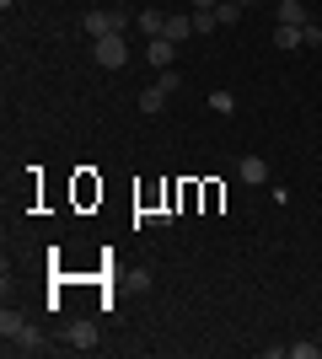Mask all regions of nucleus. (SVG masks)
<instances>
[{
  "label": "nucleus",
  "instance_id": "1a4fd4ad",
  "mask_svg": "<svg viewBox=\"0 0 322 359\" xmlns=\"http://www.w3.org/2000/svg\"><path fill=\"white\" fill-rule=\"evenodd\" d=\"M269 43H274V48H307V43H301V27H285V22L274 27V38H269Z\"/></svg>",
  "mask_w": 322,
  "mask_h": 359
},
{
  "label": "nucleus",
  "instance_id": "6e6552de",
  "mask_svg": "<svg viewBox=\"0 0 322 359\" xmlns=\"http://www.w3.org/2000/svg\"><path fill=\"white\" fill-rule=\"evenodd\" d=\"M161 38H172V43H183V38H194V16H167V32H161Z\"/></svg>",
  "mask_w": 322,
  "mask_h": 359
},
{
  "label": "nucleus",
  "instance_id": "9d476101",
  "mask_svg": "<svg viewBox=\"0 0 322 359\" xmlns=\"http://www.w3.org/2000/svg\"><path fill=\"white\" fill-rule=\"evenodd\" d=\"M161 107H167V91H161V86H145V91H140V113H161Z\"/></svg>",
  "mask_w": 322,
  "mask_h": 359
},
{
  "label": "nucleus",
  "instance_id": "f3484780",
  "mask_svg": "<svg viewBox=\"0 0 322 359\" xmlns=\"http://www.w3.org/2000/svg\"><path fill=\"white\" fill-rule=\"evenodd\" d=\"M188 6H194V11H215V6H220V0H188Z\"/></svg>",
  "mask_w": 322,
  "mask_h": 359
},
{
  "label": "nucleus",
  "instance_id": "39448f33",
  "mask_svg": "<svg viewBox=\"0 0 322 359\" xmlns=\"http://www.w3.org/2000/svg\"><path fill=\"white\" fill-rule=\"evenodd\" d=\"M236 177H242L247 188H263V182H269V161H263V156H242V161H236Z\"/></svg>",
  "mask_w": 322,
  "mask_h": 359
},
{
  "label": "nucleus",
  "instance_id": "2eb2a0df",
  "mask_svg": "<svg viewBox=\"0 0 322 359\" xmlns=\"http://www.w3.org/2000/svg\"><path fill=\"white\" fill-rule=\"evenodd\" d=\"M156 86H161V91H167V97H172V91L183 86V81H177V70H161V75H156Z\"/></svg>",
  "mask_w": 322,
  "mask_h": 359
},
{
  "label": "nucleus",
  "instance_id": "7ed1b4c3",
  "mask_svg": "<svg viewBox=\"0 0 322 359\" xmlns=\"http://www.w3.org/2000/svg\"><path fill=\"white\" fill-rule=\"evenodd\" d=\"M129 27V11H86V32L92 38H107V32H123Z\"/></svg>",
  "mask_w": 322,
  "mask_h": 359
},
{
  "label": "nucleus",
  "instance_id": "a211bd4d",
  "mask_svg": "<svg viewBox=\"0 0 322 359\" xmlns=\"http://www.w3.org/2000/svg\"><path fill=\"white\" fill-rule=\"evenodd\" d=\"M236 6H258V0H236Z\"/></svg>",
  "mask_w": 322,
  "mask_h": 359
},
{
  "label": "nucleus",
  "instance_id": "ddd939ff",
  "mask_svg": "<svg viewBox=\"0 0 322 359\" xmlns=\"http://www.w3.org/2000/svg\"><path fill=\"white\" fill-rule=\"evenodd\" d=\"M210 107L231 118V113H236V97H231V91H210Z\"/></svg>",
  "mask_w": 322,
  "mask_h": 359
},
{
  "label": "nucleus",
  "instance_id": "dca6fc26",
  "mask_svg": "<svg viewBox=\"0 0 322 359\" xmlns=\"http://www.w3.org/2000/svg\"><path fill=\"white\" fill-rule=\"evenodd\" d=\"M301 43H307V48L322 43V27H317V22H307V27H301Z\"/></svg>",
  "mask_w": 322,
  "mask_h": 359
},
{
  "label": "nucleus",
  "instance_id": "423d86ee",
  "mask_svg": "<svg viewBox=\"0 0 322 359\" xmlns=\"http://www.w3.org/2000/svg\"><path fill=\"white\" fill-rule=\"evenodd\" d=\"M145 60H151L156 70H172V60H177V43H172V38H151V43H145Z\"/></svg>",
  "mask_w": 322,
  "mask_h": 359
},
{
  "label": "nucleus",
  "instance_id": "f257e3e1",
  "mask_svg": "<svg viewBox=\"0 0 322 359\" xmlns=\"http://www.w3.org/2000/svg\"><path fill=\"white\" fill-rule=\"evenodd\" d=\"M0 338H6V354H38V348H43V332L16 311L0 316Z\"/></svg>",
  "mask_w": 322,
  "mask_h": 359
},
{
  "label": "nucleus",
  "instance_id": "f03ea898",
  "mask_svg": "<svg viewBox=\"0 0 322 359\" xmlns=\"http://www.w3.org/2000/svg\"><path fill=\"white\" fill-rule=\"evenodd\" d=\"M92 60L102 65V70H123V65H129V43H123V32L92 38Z\"/></svg>",
  "mask_w": 322,
  "mask_h": 359
},
{
  "label": "nucleus",
  "instance_id": "f8f14e48",
  "mask_svg": "<svg viewBox=\"0 0 322 359\" xmlns=\"http://www.w3.org/2000/svg\"><path fill=\"white\" fill-rule=\"evenodd\" d=\"M236 16H242V6H236V0H220V6H215V22H220V27H231Z\"/></svg>",
  "mask_w": 322,
  "mask_h": 359
},
{
  "label": "nucleus",
  "instance_id": "6ab92c4d",
  "mask_svg": "<svg viewBox=\"0 0 322 359\" xmlns=\"http://www.w3.org/2000/svg\"><path fill=\"white\" fill-rule=\"evenodd\" d=\"M0 6H6V11H11V0H0Z\"/></svg>",
  "mask_w": 322,
  "mask_h": 359
},
{
  "label": "nucleus",
  "instance_id": "20e7f679",
  "mask_svg": "<svg viewBox=\"0 0 322 359\" xmlns=\"http://www.w3.org/2000/svg\"><path fill=\"white\" fill-rule=\"evenodd\" d=\"M65 344L76 348V354H92L97 348V322H70V327H65Z\"/></svg>",
  "mask_w": 322,
  "mask_h": 359
},
{
  "label": "nucleus",
  "instance_id": "4468645a",
  "mask_svg": "<svg viewBox=\"0 0 322 359\" xmlns=\"http://www.w3.org/2000/svg\"><path fill=\"white\" fill-rule=\"evenodd\" d=\"M220 22H215V11H194V32H215Z\"/></svg>",
  "mask_w": 322,
  "mask_h": 359
},
{
  "label": "nucleus",
  "instance_id": "0eeeda50",
  "mask_svg": "<svg viewBox=\"0 0 322 359\" xmlns=\"http://www.w3.org/2000/svg\"><path fill=\"white\" fill-rule=\"evenodd\" d=\"M279 22H285V27H307L311 11L301 6V0H279Z\"/></svg>",
  "mask_w": 322,
  "mask_h": 359
},
{
  "label": "nucleus",
  "instance_id": "9b49d317",
  "mask_svg": "<svg viewBox=\"0 0 322 359\" xmlns=\"http://www.w3.org/2000/svg\"><path fill=\"white\" fill-rule=\"evenodd\" d=\"M140 32H145V38H161V32H167V16L161 11H140Z\"/></svg>",
  "mask_w": 322,
  "mask_h": 359
}]
</instances>
